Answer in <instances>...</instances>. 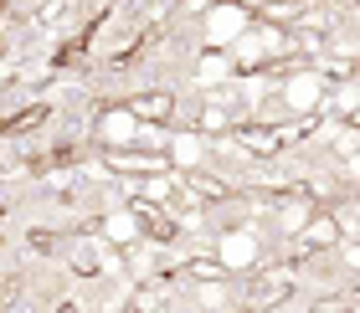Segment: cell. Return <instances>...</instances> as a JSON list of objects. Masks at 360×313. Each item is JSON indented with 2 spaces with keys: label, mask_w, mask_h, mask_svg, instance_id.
Masks as SVG:
<instances>
[{
  "label": "cell",
  "mask_w": 360,
  "mask_h": 313,
  "mask_svg": "<svg viewBox=\"0 0 360 313\" xmlns=\"http://www.w3.org/2000/svg\"><path fill=\"white\" fill-rule=\"evenodd\" d=\"M134 108L144 113V119H165V113H170V98H165V93H155V98H139Z\"/></svg>",
  "instance_id": "obj_1"
}]
</instances>
